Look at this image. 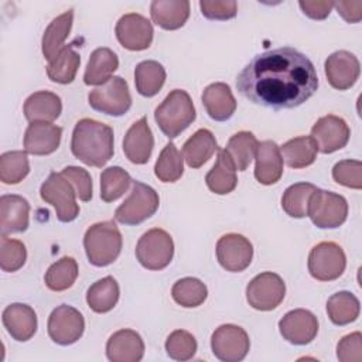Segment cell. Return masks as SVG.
<instances>
[{"mask_svg": "<svg viewBox=\"0 0 362 362\" xmlns=\"http://www.w3.org/2000/svg\"><path fill=\"white\" fill-rule=\"evenodd\" d=\"M236 88L250 102L272 109H293L318 88L314 64L293 47H280L253 57L239 72Z\"/></svg>", "mask_w": 362, "mask_h": 362, "instance_id": "1", "label": "cell"}, {"mask_svg": "<svg viewBox=\"0 0 362 362\" xmlns=\"http://www.w3.org/2000/svg\"><path fill=\"white\" fill-rule=\"evenodd\" d=\"M72 154L90 167H103L113 156V129L93 119H81L72 132Z\"/></svg>", "mask_w": 362, "mask_h": 362, "instance_id": "2", "label": "cell"}, {"mask_svg": "<svg viewBox=\"0 0 362 362\" xmlns=\"http://www.w3.org/2000/svg\"><path fill=\"white\" fill-rule=\"evenodd\" d=\"M122 233L113 221L89 226L83 236V247L90 264L105 267L113 263L122 250Z\"/></svg>", "mask_w": 362, "mask_h": 362, "instance_id": "3", "label": "cell"}, {"mask_svg": "<svg viewBox=\"0 0 362 362\" xmlns=\"http://www.w3.org/2000/svg\"><path fill=\"white\" fill-rule=\"evenodd\" d=\"M195 116L192 99L182 89L171 90L154 110L157 126L168 139L184 132L195 120Z\"/></svg>", "mask_w": 362, "mask_h": 362, "instance_id": "4", "label": "cell"}, {"mask_svg": "<svg viewBox=\"0 0 362 362\" xmlns=\"http://www.w3.org/2000/svg\"><path fill=\"white\" fill-rule=\"evenodd\" d=\"M158 205L160 198L154 188L133 181L129 197L115 212V219L123 225H139L154 215Z\"/></svg>", "mask_w": 362, "mask_h": 362, "instance_id": "5", "label": "cell"}, {"mask_svg": "<svg viewBox=\"0 0 362 362\" xmlns=\"http://www.w3.org/2000/svg\"><path fill=\"white\" fill-rule=\"evenodd\" d=\"M307 216L321 229L338 228L348 216L346 199L339 194L317 188L310 197Z\"/></svg>", "mask_w": 362, "mask_h": 362, "instance_id": "6", "label": "cell"}, {"mask_svg": "<svg viewBox=\"0 0 362 362\" xmlns=\"http://www.w3.org/2000/svg\"><path fill=\"white\" fill-rule=\"evenodd\" d=\"M174 256V242L168 232L153 228L141 235L136 246V257L148 270H163Z\"/></svg>", "mask_w": 362, "mask_h": 362, "instance_id": "7", "label": "cell"}, {"mask_svg": "<svg viewBox=\"0 0 362 362\" xmlns=\"http://www.w3.org/2000/svg\"><path fill=\"white\" fill-rule=\"evenodd\" d=\"M42 201L55 208L57 218L61 222H72L79 214L75 189L62 173H51L40 188Z\"/></svg>", "mask_w": 362, "mask_h": 362, "instance_id": "8", "label": "cell"}, {"mask_svg": "<svg viewBox=\"0 0 362 362\" xmlns=\"http://www.w3.org/2000/svg\"><path fill=\"white\" fill-rule=\"evenodd\" d=\"M88 102L92 109L105 115H124L132 106L127 82L120 76H112L107 82L89 92Z\"/></svg>", "mask_w": 362, "mask_h": 362, "instance_id": "9", "label": "cell"}, {"mask_svg": "<svg viewBox=\"0 0 362 362\" xmlns=\"http://www.w3.org/2000/svg\"><path fill=\"white\" fill-rule=\"evenodd\" d=\"M346 267L344 249L335 242H320L308 255V272L320 281H332L342 276Z\"/></svg>", "mask_w": 362, "mask_h": 362, "instance_id": "10", "label": "cell"}, {"mask_svg": "<svg viewBox=\"0 0 362 362\" xmlns=\"http://www.w3.org/2000/svg\"><path fill=\"white\" fill-rule=\"evenodd\" d=\"M286 284L283 279L272 272L257 274L246 287V300L250 307L259 311L274 310L283 301Z\"/></svg>", "mask_w": 362, "mask_h": 362, "instance_id": "11", "label": "cell"}, {"mask_svg": "<svg viewBox=\"0 0 362 362\" xmlns=\"http://www.w3.org/2000/svg\"><path fill=\"white\" fill-rule=\"evenodd\" d=\"M211 348L219 361L239 362L247 355L250 339L242 327L223 324L214 331L211 337Z\"/></svg>", "mask_w": 362, "mask_h": 362, "instance_id": "12", "label": "cell"}, {"mask_svg": "<svg viewBox=\"0 0 362 362\" xmlns=\"http://www.w3.org/2000/svg\"><path fill=\"white\" fill-rule=\"evenodd\" d=\"M48 335L58 345L76 342L85 329L82 314L68 304H61L52 310L48 318Z\"/></svg>", "mask_w": 362, "mask_h": 362, "instance_id": "13", "label": "cell"}, {"mask_svg": "<svg viewBox=\"0 0 362 362\" xmlns=\"http://www.w3.org/2000/svg\"><path fill=\"white\" fill-rule=\"evenodd\" d=\"M216 257L225 270L239 273L249 267L253 257V246L243 235L226 233L216 242Z\"/></svg>", "mask_w": 362, "mask_h": 362, "instance_id": "14", "label": "cell"}, {"mask_svg": "<svg viewBox=\"0 0 362 362\" xmlns=\"http://www.w3.org/2000/svg\"><path fill=\"white\" fill-rule=\"evenodd\" d=\"M116 38L122 47L130 51H143L151 45L153 25L141 14L127 13L116 23Z\"/></svg>", "mask_w": 362, "mask_h": 362, "instance_id": "15", "label": "cell"}, {"mask_svg": "<svg viewBox=\"0 0 362 362\" xmlns=\"http://www.w3.org/2000/svg\"><path fill=\"white\" fill-rule=\"evenodd\" d=\"M349 136L351 130L346 122L335 115L320 117L311 129V139L314 140L317 150L324 154H329L345 147Z\"/></svg>", "mask_w": 362, "mask_h": 362, "instance_id": "16", "label": "cell"}, {"mask_svg": "<svg viewBox=\"0 0 362 362\" xmlns=\"http://www.w3.org/2000/svg\"><path fill=\"white\" fill-rule=\"evenodd\" d=\"M279 329L281 337L294 345L310 344L318 332L317 317L304 308L288 311L280 321Z\"/></svg>", "mask_w": 362, "mask_h": 362, "instance_id": "17", "label": "cell"}, {"mask_svg": "<svg viewBox=\"0 0 362 362\" xmlns=\"http://www.w3.org/2000/svg\"><path fill=\"white\" fill-rule=\"evenodd\" d=\"M324 69L329 85L338 90H345L354 86L361 74L358 58L345 49L332 52L327 58Z\"/></svg>", "mask_w": 362, "mask_h": 362, "instance_id": "18", "label": "cell"}, {"mask_svg": "<svg viewBox=\"0 0 362 362\" xmlns=\"http://www.w3.org/2000/svg\"><path fill=\"white\" fill-rule=\"evenodd\" d=\"M153 147L154 137L147 123V117L143 116L127 130L123 139V151L133 164H146L151 156Z\"/></svg>", "mask_w": 362, "mask_h": 362, "instance_id": "19", "label": "cell"}, {"mask_svg": "<svg viewBox=\"0 0 362 362\" xmlns=\"http://www.w3.org/2000/svg\"><path fill=\"white\" fill-rule=\"evenodd\" d=\"M30 222V204L25 198L7 194L0 198V230L1 236L24 232Z\"/></svg>", "mask_w": 362, "mask_h": 362, "instance_id": "20", "label": "cell"}, {"mask_svg": "<svg viewBox=\"0 0 362 362\" xmlns=\"http://www.w3.org/2000/svg\"><path fill=\"white\" fill-rule=\"evenodd\" d=\"M144 355V342L133 329H119L106 344V356L112 362H139Z\"/></svg>", "mask_w": 362, "mask_h": 362, "instance_id": "21", "label": "cell"}, {"mask_svg": "<svg viewBox=\"0 0 362 362\" xmlns=\"http://www.w3.org/2000/svg\"><path fill=\"white\" fill-rule=\"evenodd\" d=\"M62 129L47 122L30 123L24 134V148L33 156L54 153L61 141Z\"/></svg>", "mask_w": 362, "mask_h": 362, "instance_id": "22", "label": "cell"}, {"mask_svg": "<svg viewBox=\"0 0 362 362\" xmlns=\"http://www.w3.org/2000/svg\"><path fill=\"white\" fill-rule=\"evenodd\" d=\"M1 320L11 338L20 342L31 339L37 331V314L27 304L14 303L7 305L3 311Z\"/></svg>", "mask_w": 362, "mask_h": 362, "instance_id": "23", "label": "cell"}, {"mask_svg": "<svg viewBox=\"0 0 362 362\" xmlns=\"http://www.w3.org/2000/svg\"><path fill=\"white\" fill-rule=\"evenodd\" d=\"M255 178L263 185L276 184L283 175V157L280 147L272 141L264 140L257 144L255 154Z\"/></svg>", "mask_w": 362, "mask_h": 362, "instance_id": "24", "label": "cell"}, {"mask_svg": "<svg viewBox=\"0 0 362 362\" xmlns=\"http://www.w3.org/2000/svg\"><path fill=\"white\" fill-rule=\"evenodd\" d=\"M202 103L211 119L225 122L230 119L236 110V100L230 88L223 82L208 85L202 92Z\"/></svg>", "mask_w": 362, "mask_h": 362, "instance_id": "25", "label": "cell"}, {"mask_svg": "<svg viewBox=\"0 0 362 362\" xmlns=\"http://www.w3.org/2000/svg\"><path fill=\"white\" fill-rule=\"evenodd\" d=\"M151 20L164 30L181 28L189 17L187 0H154L150 4Z\"/></svg>", "mask_w": 362, "mask_h": 362, "instance_id": "26", "label": "cell"}, {"mask_svg": "<svg viewBox=\"0 0 362 362\" xmlns=\"http://www.w3.org/2000/svg\"><path fill=\"white\" fill-rule=\"evenodd\" d=\"M62 110L61 99L57 93L40 90L30 95L24 102V116L30 123L34 122H52Z\"/></svg>", "mask_w": 362, "mask_h": 362, "instance_id": "27", "label": "cell"}, {"mask_svg": "<svg viewBox=\"0 0 362 362\" xmlns=\"http://www.w3.org/2000/svg\"><path fill=\"white\" fill-rule=\"evenodd\" d=\"M117 66L119 58L110 48H96L89 57L83 74V82L86 85H103L112 78Z\"/></svg>", "mask_w": 362, "mask_h": 362, "instance_id": "28", "label": "cell"}, {"mask_svg": "<svg viewBox=\"0 0 362 362\" xmlns=\"http://www.w3.org/2000/svg\"><path fill=\"white\" fill-rule=\"evenodd\" d=\"M216 150L218 143L212 132L208 129H199L184 143L182 157L191 168H199Z\"/></svg>", "mask_w": 362, "mask_h": 362, "instance_id": "29", "label": "cell"}, {"mask_svg": "<svg viewBox=\"0 0 362 362\" xmlns=\"http://www.w3.org/2000/svg\"><path fill=\"white\" fill-rule=\"evenodd\" d=\"M205 182L208 188L218 195L229 194L236 188V168L225 150H219L214 167L208 171L205 177Z\"/></svg>", "mask_w": 362, "mask_h": 362, "instance_id": "30", "label": "cell"}, {"mask_svg": "<svg viewBox=\"0 0 362 362\" xmlns=\"http://www.w3.org/2000/svg\"><path fill=\"white\" fill-rule=\"evenodd\" d=\"M72 20H74V11L66 10L48 24V27L44 31L42 42H41L42 55L45 59L51 61L64 47V41L66 40L72 27Z\"/></svg>", "mask_w": 362, "mask_h": 362, "instance_id": "31", "label": "cell"}, {"mask_svg": "<svg viewBox=\"0 0 362 362\" xmlns=\"http://www.w3.org/2000/svg\"><path fill=\"white\" fill-rule=\"evenodd\" d=\"M81 64L79 54L74 49L71 44L64 45L59 52L48 62L47 75L52 82L57 83H71L78 72Z\"/></svg>", "mask_w": 362, "mask_h": 362, "instance_id": "32", "label": "cell"}, {"mask_svg": "<svg viewBox=\"0 0 362 362\" xmlns=\"http://www.w3.org/2000/svg\"><path fill=\"white\" fill-rule=\"evenodd\" d=\"M119 284L112 276L95 281L86 291V303L92 311L103 314L110 311L119 300Z\"/></svg>", "mask_w": 362, "mask_h": 362, "instance_id": "33", "label": "cell"}, {"mask_svg": "<svg viewBox=\"0 0 362 362\" xmlns=\"http://www.w3.org/2000/svg\"><path fill=\"white\" fill-rule=\"evenodd\" d=\"M165 82V69L157 61H141L134 69V83L140 95L151 98L160 92Z\"/></svg>", "mask_w": 362, "mask_h": 362, "instance_id": "34", "label": "cell"}, {"mask_svg": "<svg viewBox=\"0 0 362 362\" xmlns=\"http://www.w3.org/2000/svg\"><path fill=\"white\" fill-rule=\"evenodd\" d=\"M280 151L286 164L291 168H304L311 165L317 158V146L311 137L298 136L286 141Z\"/></svg>", "mask_w": 362, "mask_h": 362, "instance_id": "35", "label": "cell"}, {"mask_svg": "<svg viewBox=\"0 0 362 362\" xmlns=\"http://www.w3.org/2000/svg\"><path fill=\"white\" fill-rule=\"evenodd\" d=\"M257 144H259V141L256 140V137L252 132L242 130V132L235 133L229 139V141L223 150L230 157L235 168L238 171H245L249 167L250 161L255 158Z\"/></svg>", "mask_w": 362, "mask_h": 362, "instance_id": "36", "label": "cell"}, {"mask_svg": "<svg viewBox=\"0 0 362 362\" xmlns=\"http://www.w3.org/2000/svg\"><path fill=\"white\" fill-rule=\"evenodd\" d=\"M359 300L349 291H338L327 301V314L335 325H346L359 317Z\"/></svg>", "mask_w": 362, "mask_h": 362, "instance_id": "37", "label": "cell"}, {"mask_svg": "<svg viewBox=\"0 0 362 362\" xmlns=\"http://www.w3.org/2000/svg\"><path fill=\"white\" fill-rule=\"evenodd\" d=\"M78 277L76 260L71 256H64L48 267L44 276L45 286L52 291H64L75 283Z\"/></svg>", "mask_w": 362, "mask_h": 362, "instance_id": "38", "label": "cell"}, {"mask_svg": "<svg viewBox=\"0 0 362 362\" xmlns=\"http://www.w3.org/2000/svg\"><path fill=\"white\" fill-rule=\"evenodd\" d=\"M317 187L311 182H297L290 185L281 197V208L291 218L307 216V208L311 194Z\"/></svg>", "mask_w": 362, "mask_h": 362, "instance_id": "39", "label": "cell"}, {"mask_svg": "<svg viewBox=\"0 0 362 362\" xmlns=\"http://www.w3.org/2000/svg\"><path fill=\"white\" fill-rule=\"evenodd\" d=\"M171 296L177 304L185 308H194L201 305L208 296L206 286L195 277H184L174 283Z\"/></svg>", "mask_w": 362, "mask_h": 362, "instance_id": "40", "label": "cell"}, {"mask_svg": "<svg viewBox=\"0 0 362 362\" xmlns=\"http://www.w3.org/2000/svg\"><path fill=\"white\" fill-rule=\"evenodd\" d=\"M182 173H184V157L177 150L175 144L170 141L161 150L156 161L154 174L163 182H175L177 180L181 178Z\"/></svg>", "mask_w": 362, "mask_h": 362, "instance_id": "41", "label": "cell"}, {"mask_svg": "<svg viewBox=\"0 0 362 362\" xmlns=\"http://www.w3.org/2000/svg\"><path fill=\"white\" fill-rule=\"evenodd\" d=\"M130 174L122 167H107L100 174V198L105 202L119 199L132 184Z\"/></svg>", "mask_w": 362, "mask_h": 362, "instance_id": "42", "label": "cell"}, {"mask_svg": "<svg viewBox=\"0 0 362 362\" xmlns=\"http://www.w3.org/2000/svg\"><path fill=\"white\" fill-rule=\"evenodd\" d=\"M30 173L27 151L14 150L3 153L0 157V180L4 184L13 185L23 181Z\"/></svg>", "mask_w": 362, "mask_h": 362, "instance_id": "43", "label": "cell"}, {"mask_svg": "<svg viewBox=\"0 0 362 362\" xmlns=\"http://www.w3.org/2000/svg\"><path fill=\"white\" fill-rule=\"evenodd\" d=\"M27 259V250L21 240L1 236L0 239V267L3 272H17Z\"/></svg>", "mask_w": 362, "mask_h": 362, "instance_id": "44", "label": "cell"}, {"mask_svg": "<svg viewBox=\"0 0 362 362\" xmlns=\"http://www.w3.org/2000/svg\"><path fill=\"white\" fill-rule=\"evenodd\" d=\"M197 339L194 335L184 329L173 331L165 341V351L171 359L188 361L197 352Z\"/></svg>", "mask_w": 362, "mask_h": 362, "instance_id": "45", "label": "cell"}, {"mask_svg": "<svg viewBox=\"0 0 362 362\" xmlns=\"http://www.w3.org/2000/svg\"><path fill=\"white\" fill-rule=\"evenodd\" d=\"M332 178L335 182L354 188H362V163L359 160H342L332 168Z\"/></svg>", "mask_w": 362, "mask_h": 362, "instance_id": "46", "label": "cell"}, {"mask_svg": "<svg viewBox=\"0 0 362 362\" xmlns=\"http://www.w3.org/2000/svg\"><path fill=\"white\" fill-rule=\"evenodd\" d=\"M62 175L71 182L76 197L81 201H90L92 198V178L85 168L68 165L62 171Z\"/></svg>", "mask_w": 362, "mask_h": 362, "instance_id": "47", "label": "cell"}, {"mask_svg": "<svg viewBox=\"0 0 362 362\" xmlns=\"http://www.w3.org/2000/svg\"><path fill=\"white\" fill-rule=\"evenodd\" d=\"M337 358L341 362L362 361V335L359 331L342 337L337 345Z\"/></svg>", "mask_w": 362, "mask_h": 362, "instance_id": "48", "label": "cell"}, {"mask_svg": "<svg viewBox=\"0 0 362 362\" xmlns=\"http://www.w3.org/2000/svg\"><path fill=\"white\" fill-rule=\"evenodd\" d=\"M199 8L204 17L209 20H229L236 16L238 3L233 0L223 1H199Z\"/></svg>", "mask_w": 362, "mask_h": 362, "instance_id": "49", "label": "cell"}, {"mask_svg": "<svg viewBox=\"0 0 362 362\" xmlns=\"http://www.w3.org/2000/svg\"><path fill=\"white\" fill-rule=\"evenodd\" d=\"M335 1L329 0H300L298 6L303 13L313 20H324L329 16Z\"/></svg>", "mask_w": 362, "mask_h": 362, "instance_id": "50", "label": "cell"}, {"mask_svg": "<svg viewBox=\"0 0 362 362\" xmlns=\"http://www.w3.org/2000/svg\"><path fill=\"white\" fill-rule=\"evenodd\" d=\"M334 7L346 23H359L362 18V1H337Z\"/></svg>", "mask_w": 362, "mask_h": 362, "instance_id": "51", "label": "cell"}]
</instances>
